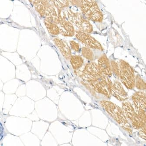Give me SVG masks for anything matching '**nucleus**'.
<instances>
[{"instance_id": "nucleus-1", "label": "nucleus", "mask_w": 146, "mask_h": 146, "mask_svg": "<svg viewBox=\"0 0 146 146\" xmlns=\"http://www.w3.org/2000/svg\"><path fill=\"white\" fill-rule=\"evenodd\" d=\"M100 104L125 131L129 134L132 133V129L130 122L120 107L112 102L105 100L100 101Z\"/></svg>"}, {"instance_id": "nucleus-15", "label": "nucleus", "mask_w": 146, "mask_h": 146, "mask_svg": "<svg viewBox=\"0 0 146 146\" xmlns=\"http://www.w3.org/2000/svg\"><path fill=\"white\" fill-rule=\"evenodd\" d=\"M33 4L36 11L41 17H44L48 1H30Z\"/></svg>"}, {"instance_id": "nucleus-3", "label": "nucleus", "mask_w": 146, "mask_h": 146, "mask_svg": "<svg viewBox=\"0 0 146 146\" xmlns=\"http://www.w3.org/2000/svg\"><path fill=\"white\" fill-rule=\"evenodd\" d=\"M80 7L82 13L89 20L98 22L102 21L103 15L96 1H81Z\"/></svg>"}, {"instance_id": "nucleus-18", "label": "nucleus", "mask_w": 146, "mask_h": 146, "mask_svg": "<svg viewBox=\"0 0 146 146\" xmlns=\"http://www.w3.org/2000/svg\"><path fill=\"white\" fill-rule=\"evenodd\" d=\"M135 86L140 90H145L146 89V83L139 75L136 76Z\"/></svg>"}, {"instance_id": "nucleus-11", "label": "nucleus", "mask_w": 146, "mask_h": 146, "mask_svg": "<svg viewBox=\"0 0 146 146\" xmlns=\"http://www.w3.org/2000/svg\"><path fill=\"white\" fill-rule=\"evenodd\" d=\"M98 65L100 71L106 77H110L112 75L111 63L106 55L103 54L99 58Z\"/></svg>"}, {"instance_id": "nucleus-10", "label": "nucleus", "mask_w": 146, "mask_h": 146, "mask_svg": "<svg viewBox=\"0 0 146 146\" xmlns=\"http://www.w3.org/2000/svg\"><path fill=\"white\" fill-rule=\"evenodd\" d=\"M111 94L121 102L125 101L129 98L127 92L119 81H115L112 84L111 88Z\"/></svg>"}, {"instance_id": "nucleus-19", "label": "nucleus", "mask_w": 146, "mask_h": 146, "mask_svg": "<svg viewBox=\"0 0 146 146\" xmlns=\"http://www.w3.org/2000/svg\"><path fill=\"white\" fill-rule=\"evenodd\" d=\"M83 56L89 60H92L94 58L93 52L88 47H83L82 49Z\"/></svg>"}, {"instance_id": "nucleus-6", "label": "nucleus", "mask_w": 146, "mask_h": 146, "mask_svg": "<svg viewBox=\"0 0 146 146\" xmlns=\"http://www.w3.org/2000/svg\"><path fill=\"white\" fill-rule=\"evenodd\" d=\"M105 75L102 73L98 65L95 62L87 64L84 70L81 73L80 77L85 82L89 83L102 78Z\"/></svg>"}, {"instance_id": "nucleus-8", "label": "nucleus", "mask_w": 146, "mask_h": 146, "mask_svg": "<svg viewBox=\"0 0 146 146\" xmlns=\"http://www.w3.org/2000/svg\"><path fill=\"white\" fill-rule=\"evenodd\" d=\"M62 10L58 9L55 6L52 1H48L45 16L46 18L52 21L55 24H60L63 20L65 19L61 14Z\"/></svg>"}, {"instance_id": "nucleus-5", "label": "nucleus", "mask_w": 146, "mask_h": 146, "mask_svg": "<svg viewBox=\"0 0 146 146\" xmlns=\"http://www.w3.org/2000/svg\"><path fill=\"white\" fill-rule=\"evenodd\" d=\"M67 15L68 21L77 26L80 31L87 34L92 32L93 28L91 23L80 14L74 13L69 10L67 11Z\"/></svg>"}, {"instance_id": "nucleus-17", "label": "nucleus", "mask_w": 146, "mask_h": 146, "mask_svg": "<svg viewBox=\"0 0 146 146\" xmlns=\"http://www.w3.org/2000/svg\"><path fill=\"white\" fill-rule=\"evenodd\" d=\"M70 63L74 69L78 70L82 67L84 63V60L79 55H73L70 58Z\"/></svg>"}, {"instance_id": "nucleus-21", "label": "nucleus", "mask_w": 146, "mask_h": 146, "mask_svg": "<svg viewBox=\"0 0 146 146\" xmlns=\"http://www.w3.org/2000/svg\"><path fill=\"white\" fill-rule=\"evenodd\" d=\"M111 65L112 73L114 74L116 77L119 78L120 76V68L117 63L114 60H112Z\"/></svg>"}, {"instance_id": "nucleus-16", "label": "nucleus", "mask_w": 146, "mask_h": 146, "mask_svg": "<svg viewBox=\"0 0 146 146\" xmlns=\"http://www.w3.org/2000/svg\"><path fill=\"white\" fill-rule=\"evenodd\" d=\"M44 23L49 33L51 35H58L60 33L59 27L51 21L45 18L44 20Z\"/></svg>"}, {"instance_id": "nucleus-13", "label": "nucleus", "mask_w": 146, "mask_h": 146, "mask_svg": "<svg viewBox=\"0 0 146 146\" xmlns=\"http://www.w3.org/2000/svg\"><path fill=\"white\" fill-rule=\"evenodd\" d=\"M60 25V32L62 35L65 36H72L75 35L74 27L66 19L61 21Z\"/></svg>"}, {"instance_id": "nucleus-4", "label": "nucleus", "mask_w": 146, "mask_h": 146, "mask_svg": "<svg viewBox=\"0 0 146 146\" xmlns=\"http://www.w3.org/2000/svg\"><path fill=\"white\" fill-rule=\"evenodd\" d=\"M120 77L123 84L128 89L135 87V77L134 70L127 62L123 60H120Z\"/></svg>"}, {"instance_id": "nucleus-20", "label": "nucleus", "mask_w": 146, "mask_h": 146, "mask_svg": "<svg viewBox=\"0 0 146 146\" xmlns=\"http://www.w3.org/2000/svg\"><path fill=\"white\" fill-rule=\"evenodd\" d=\"M53 4L58 9L62 10L63 8L67 7L69 5L68 1H52Z\"/></svg>"}, {"instance_id": "nucleus-14", "label": "nucleus", "mask_w": 146, "mask_h": 146, "mask_svg": "<svg viewBox=\"0 0 146 146\" xmlns=\"http://www.w3.org/2000/svg\"><path fill=\"white\" fill-rule=\"evenodd\" d=\"M54 42L56 46L59 49L64 58L69 60L71 56V51L70 48L65 41L58 38H55Z\"/></svg>"}, {"instance_id": "nucleus-9", "label": "nucleus", "mask_w": 146, "mask_h": 146, "mask_svg": "<svg viewBox=\"0 0 146 146\" xmlns=\"http://www.w3.org/2000/svg\"><path fill=\"white\" fill-rule=\"evenodd\" d=\"M75 36L79 41L87 47L98 50H104L103 47L100 43L89 34L79 30L75 32Z\"/></svg>"}, {"instance_id": "nucleus-12", "label": "nucleus", "mask_w": 146, "mask_h": 146, "mask_svg": "<svg viewBox=\"0 0 146 146\" xmlns=\"http://www.w3.org/2000/svg\"><path fill=\"white\" fill-rule=\"evenodd\" d=\"M133 104L137 109L146 111V94L142 91H137L133 94L132 97Z\"/></svg>"}, {"instance_id": "nucleus-22", "label": "nucleus", "mask_w": 146, "mask_h": 146, "mask_svg": "<svg viewBox=\"0 0 146 146\" xmlns=\"http://www.w3.org/2000/svg\"><path fill=\"white\" fill-rule=\"evenodd\" d=\"M140 129L141 130L139 131V133H138L139 137L142 139L146 140V124H144Z\"/></svg>"}, {"instance_id": "nucleus-2", "label": "nucleus", "mask_w": 146, "mask_h": 146, "mask_svg": "<svg viewBox=\"0 0 146 146\" xmlns=\"http://www.w3.org/2000/svg\"><path fill=\"white\" fill-rule=\"evenodd\" d=\"M122 110L128 121L135 129H140L146 124V111L137 109L135 111L132 105L126 101L123 103Z\"/></svg>"}, {"instance_id": "nucleus-23", "label": "nucleus", "mask_w": 146, "mask_h": 146, "mask_svg": "<svg viewBox=\"0 0 146 146\" xmlns=\"http://www.w3.org/2000/svg\"><path fill=\"white\" fill-rule=\"evenodd\" d=\"M70 46L74 51L78 52L80 50V46L78 43L74 41H71L70 42Z\"/></svg>"}, {"instance_id": "nucleus-7", "label": "nucleus", "mask_w": 146, "mask_h": 146, "mask_svg": "<svg viewBox=\"0 0 146 146\" xmlns=\"http://www.w3.org/2000/svg\"><path fill=\"white\" fill-rule=\"evenodd\" d=\"M88 83L97 92L103 94L107 98H111V88L112 83L108 77L104 76L102 78Z\"/></svg>"}]
</instances>
